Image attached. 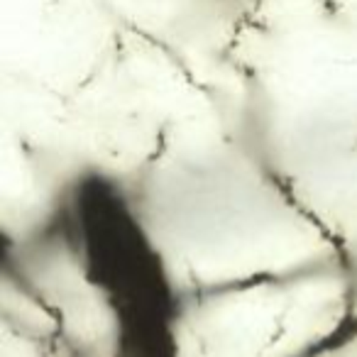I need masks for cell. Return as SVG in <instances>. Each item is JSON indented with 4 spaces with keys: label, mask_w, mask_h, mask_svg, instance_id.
Here are the masks:
<instances>
[{
    "label": "cell",
    "mask_w": 357,
    "mask_h": 357,
    "mask_svg": "<svg viewBox=\"0 0 357 357\" xmlns=\"http://www.w3.org/2000/svg\"><path fill=\"white\" fill-rule=\"evenodd\" d=\"M20 250L59 269L98 321L93 357H186L189 291L149 196L105 162L69 167Z\"/></svg>",
    "instance_id": "obj_1"
}]
</instances>
